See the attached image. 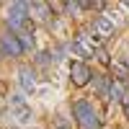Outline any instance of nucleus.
Listing matches in <instances>:
<instances>
[{"instance_id":"f03ea898","label":"nucleus","mask_w":129,"mask_h":129,"mask_svg":"<svg viewBox=\"0 0 129 129\" xmlns=\"http://www.w3.org/2000/svg\"><path fill=\"white\" fill-rule=\"evenodd\" d=\"M28 10H31L28 0H16V3L8 8V26L10 28H21L26 23V18H28Z\"/></svg>"},{"instance_id":"20e7f679","label":"nucleus","mask_w":129,"mask_h":129,"mask_svg":"<svg viewBox=\"0 0 129 129\" xmlns=\"http://www.w3.org/2000/svg\"><path fill=\"white\" fill-rule=\"evenodd\" d=\"M90 78H93V72H90V67H88L85 62H72V67H70V80H72V85L83 88V85L90 83Z\"/></svg>"},{"instance_id":"6e6552de","label":"nucleus","mask_w":129,"mask_h":129,"mask_svg":"<svg viewBox=\"0 0 129 129\" xmlns=\"http://www.w3.org/2000/svg\"><path fill=\"white\" fill-rule=\"evenodd\" d=\"M95 90H98L101 98H106V95L111 93V85H109V78H95Z\"/></svg>"},{"instance_id":"f257e3e1","label":"nucleus","mask_w":129,"mask_h":129,"mask_svg":"<svg viewBox=\"0 0 129 129\" xmlns=\"http://www.w3.org/2000/svg\"><path fill=\"white\" fill-rule=\"evenodd\" d=\"M72 116H75V121H78L80 129H98V124H101L95 109L88 101H75L72 103Z\"/></svg>"},{"instance_id":"1a4fd4ad","label":"nucleus","mask_w":129,"mask_h":129,"mask_svg":"<svg viewBox=\"0 0 129 129\" xmlns=\"http://www.w3.org/2000/svg\"><path fill=\"white\" fill-rule=\"evenodd\" d=\"M119 103H121V109H124V114H126V119H129V90H124V95L119 98Z\"/></svg>"},{"instance_id":"7ed1b4c3","label":"nucleus","mask_w":129,"mask_h":129,"mask_svg":"<svg viewBox=\"0 0 129 129\" xmlns=\"http://www.w3.org/2000/svg\"><path fill=\"white\" fill-rule=\"evenodd\" d=\"M10 116H13L16 121H21V124H26V121H31V109H28V103L23 101V95H10Z\"/></svg>"},{"instance_id":"f8f14e48","label":"nucleus","mask_w":129,"mask_h":129,"mask_svg":"<svg viewBox=\"0 0 129 129\" xmlns=\"http://www.w3.org/2000/svg\"><path fill=\"white\" fill-rule=\"evenodd\" d=\"M78 5H80V8H85V10H88V8H93V0H78Z\"/></svg>"},{"instance_id":"9b49d317","label":"nucleus","mask_w":129,"mask_h":129,"mask_svg":"<svg viewBox=\"0 0 129 129\" xmlns=\"http://www.w3.org/2000/svg\"><path fill=\"white\" fill-rule=\"evenodd\" d=\"M54 129H70V126H67V121H64L62 116H57L54 119Z\"/></svg>"},{"instance_id":"0eeeda50","label":"nucleus","mask_w":129,"mask_h":129,"mask_svg":"<svg viewBox=\"0 0 129 129\" xmlns=\"http://www.w3.org/2000/svg\"><path fill=\"white\" fill-rule=\"evenodd\" d=\"M93 28L98 31V36H101V39H109V36H114V23H111L109 18H103V16H98V18H95Z\"/></svg>"},{"instance_id":"39448f33","label":"nucleus","mask_w":129,"mask_h":129,"mask_svg":"<svg viewBox=\"0 0 129 129\" xmlns=\"http://www.w3.org/2000/svg\"><path fill=\"white\" fill-rule=\"evenodd\" d=\"M0 49H3V54L21 57L26 47L21 44V39H18V36H13V34H3V36H0Z\"/></svg>"},{"instance_id":"423d86ee","label":"nucleus","mask_w":129,"mask_h":129,"mask_svg":"<svg viewBox=\"0 0 129 129\" xmlns=\"http://www.w3.org/2000/svg\"><path fill=\"white\" fill-rule=\"evenodd\" d=\"M18 80H21V88H23L26 93H34L36 90V78H34V72H31L28 67H21Z\"/></svg>"},{"instance_id":"9d476101","label":"nucleus","mask_w":129,"mask_h":129,"mask_svg":"<svg viewBox=\"0 0 129 129\" xmlns=\"http://www.w3.org/2000/svg\"><path fill=\"white\" fill-rule=\"evenodd\" d=\"M47 3L52 5V10H54V13H62V10H64V3H62V0H47Z\"/></svg>"}]
</instances>
